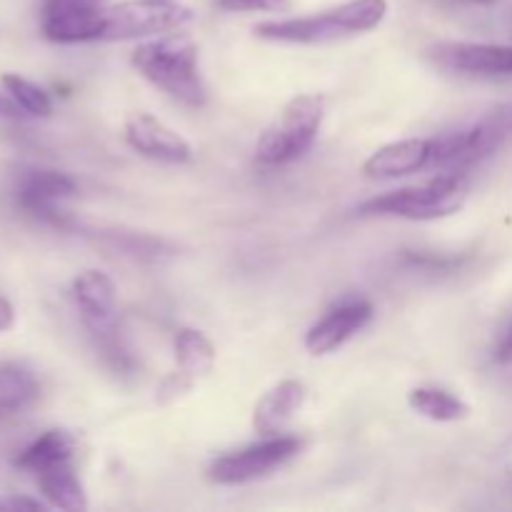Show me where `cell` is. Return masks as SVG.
Wrapping results in <instances>:
<instances>
[{"instance_id":"obj_1","label":"cell","mask_w":512,"mask_h":512,"mask_svg":"<svg viewBox=\"0 0 512 512\" xmlns=\"http://www.w3.org/2000/svg\"><path fill=\"white\" fill-rule=\"evenodd\" d=\"M130 63L148 83L178 103L200 108L208 100V88L200 75L198 45L188 35L165 33L140 43L130 55Z\"/></svg>"},{"instance_id":"obj_2","label":"cell","mask_w":512,"mask_h":512,"mask_svg":"<svg viewBox=\"0 0 512 512\" xmlns=\"http://www.w3.org/2000/svg\"><path fill=\"white\" fill-rule=\"evenodd\" d=\"M388 15V0H348L330 10L303 15V18L265 20L255 25V35L273 43L320 45L363 35L378 28Z\"/></svg>"},{"instance_id":"obj_3","label":"cell","mask_w":512,"mask_h":512,"mask_svg":"<svg viewBox=\"0 0 512 512\" xmlns=\"http://www.w3.org/2000/svg\"><path fill=\"white\" fill-rule=\"evenodd\" d=\"M323 118V95H295L255 143V163L263 168H278L303 158L313 148Z\"/></svg>"},{"instance_id":"obj_4","label":"cell","mask_w":512,"mask_h":512,"mask_svg":"<svg viewBox=\"0 0 512 512\" xmlns=\"http://www.w3.org/2000/svg\"><path fill=\"white\" fill-rule=\"evenodd\" d=\"M468 198V175L438 173L415 188H400L360 205V215H390L408 220H438L458 213Z\"/></svg>"},{"instance_id":"obj_5","label":"cell","mask_w":512,"mask_h":512,"mask_svg":"<svg viewBox=\"0 0 512 512\" xmlns=\"http://www.w3.org/2000/svg\"><path fill=\"white\" fill-rule=\"evenodd\" d=\"M510 133L512 108L495 110V113L485 115L480 123H475L473 128L433 138L430 168H438L440 173L470 175V170L488 160L508 140Z\"/></svg>"},{"instance_id":"obj_6","label":"cell","mask_w":512,"mask_h":512,"mask_svg":"<svg viewBox=\"0 0 512 512\" xmlns=\"http://www.w3.org/2000/svg\"><path fill=\"white\" fill-rule=\"evenodd\" d=\"M193 20V10L173 0H123L103 13L100 40L158 38L185 28Z\"/></svg>"},{"instance_id":"obj_7","label":"cell","mask_w":512,"mask_h":512,"mask_svg":"<svg viewBox=\"0 0 512 512\" xmlns=\"http://www.w3.org/2000/svg\"><path fill=\"white\" fill-rule=\"evenodd\" d=\"M303 448V440L295 435H268L260 443L240 448L235 453L220 455L208 468L210 483L215 485H245L265 478L283 468Z\"/></svg>"},{"instance_id":"obj_8","label":"cell","mask_w":512,"mask_h":512,"mask_svg":"<svg viewBox=\"0 0 512 512\" xmlns=\"http://www.w3.org/2000/svg\"><path fill=\"white\" fill-rule=\"evenodd\" d=\"M78 193V185L68 173L45 168H30L15 183V203L20 210L55 228H68V215L60 203Z\"/></svg>"},{"instance_id":"obj_9","label":"cell","mask_w":512,"mask_h":512,"mask_svg":"<svg viewBox=\"0 0 512 512\" xmlns=\"http://www.w3.org/2000/svg\"><path fill=\"white\" fill-rule=\"evenodd\" d=\"M103 5L88 0H45L40 33L50 43H90L103 35Z\"/></svg>"},{"instance_id":"obj_10","label":"cell","mask_w":512,"mask_h":512,"mask_svg":"<svg viewBox=\"0 0 512 512\" xmlns=\"http://www.w3.org/2000/svg\"><path fill=\"white\" fill-rule=\"evenodd\" d=\"M430 58L450 73L478 78L512 75V45L503 43H438L430 48Z\"/></svg>"},{"instance_id":"obj_11","label":"cell","mask_w":512,"mask_h":512,"mask_svg":"<svg viewBox=\"0 0 512 512\" xmlns=\"http://www.w3.org/2000/svg\"><path fill=\"white\" fill-rule=\"evenodd\" d=\"M123 130L130 148L143 158L170 165H183L193 158L188 140L150 113H130Z\"/></svg>"},{"instance_id":"obj_12","label":"cell","mask_w":512,"mask_h":512,"mask_svg":"<svg viewBox=\"0 0 512 512\" xmlns=\"http://www.w3.org/2000/svg\"><path fill=\"white\" fill-rule=\"evenodd\" d=\"M373 320V305L368 300H350L325 313L305 335V350L310 355H328L338 350L345 340L365 328Z\"/></svg>"},{"instance_id":"obj_13","label":"cell","mask_w":512,"mask_h":512,"mask_svg":"<svg viewBox=\"0 0 512 512\" xmlns=\"http://www.w3.org/2000/svg\"><path fill=\"white\" fill-rule=\"evenodd\" d=\"M430 160H433V140H398V143H388L375 150L363 163V175L370 180L403 178V175L430 168Z\"/></svg>"},{"instance_id":"obj_14","label":"cell","mask_w":512,"mask_h":512,"mask_svg":"<svg viewBox=\"0 0 512 512\" xmlns=\"http://www.w3.org/2000/svg\"><path fill=\"white\" fill-rule=\"evenodd\" d=\"M73 298L88 333L115 325V285L103 270H83L73 280Z\"/></svg>"},{"instance_id":"obj_15","label":"cell","mask_w":512,"mask_h":512,"mask_svg":"<svg viewBox=\"0 0 512 512\" xmlns=\"http://www.w3.org/2000/svg\"><path fill=\"white\" fill-rule=\"evenodd\" d=\"M305 400V385L300 380H283L275 388H270L263 398L255 403L253 410V428L260 435H278L283 433L285 425L293 420L300 405Z\"/></svg>"},{"instance_id":"obj_16","label":"cell","mask_w":512,"mask_h":512,"mask_svg":"<svg viewBox=\"0 0 512 512\" xmlns=\"http://www.w3.org/2000/svg\"><path fill=\"white\" fill-rule=\"evenodd\" d=\"M40 398V380L28 365L0 363V423L28 410Z\"/></svg>"},{"instance_id":"obj_17","label":"cell","mask_w":512,"mask_h":512,"mask_svg":"<svg viewBox=\"0 0 512 512\" xmlns=\"http://www.w3.org/2000/svg\"><path fill=\"white\" fill-rule=\"evenodd\" d=\"M35 480H38L40 495H43L50 508L68 512L88 510V498H85L83 483H80L78 473L73 468V460L43 470V473L35 475Z\"/></svg>"},{"instance_id":"obj_18","label":"cell","mask_w":512,"mask_h":512,"mask_svg":"<svg viewBox=\"0 0 512 512\" xmlns=\"http://www.w3.org/2000/svg\"><path fill=\"white\" fill-rule=\"evenodd\" d=\"M75 453V443L65 430H45L40 438H35L28 448L15 455L13 465L25 473H43V470L55 468L60 463H70Z\"/></svg>"},{"instance_id":"obj_19","label":"cell","mask_w":512,"mask_h":512,"mask_svg":"<svg viewBox=\"0 0 512 512\" xmlns=\"http://www.w3.org/2000/svg\"><path fill=\"white\" fill-rule=\"evenodd\" d=\"M173 350L178 370L188 375V378H205L215 368V348L200 330L180 328L175 333Z\"/></svg>"},{"instance_id":"obj_20","label":"cell","mask_w":512,"mask_h":512,"mask_svg":"<svg viewBox=\"0 0 512 512\" xmlns=\"http://www.w3.org/2000/svg\"><path fill=\"white\" fill-rule=\"evenodd\" d=\"M408 403L415 413L433 420V423H455V420H463L470 415V408L465 400H460L450 390L430 388V385L410 390Z\"/></svg>"},{"instance_id":"obj_21","label":"cell","mask_w":512,"mask_h":512,"mask_svg":"<svg viewBox=\"0 0 512 512\" xmlns=\"http://www.w3.org/2000/svg\"><path fill=\"white\" fill-rule=\"evenodd\" d=\"M90 338H93L95 350H98V355L103 358L105 368L110 373L120 375V378H133V375H138L140 360L135 355V350L130 348L123 330L118 328V323L105 330H98V333H90Z\"/></svg>"},{"instance_id":"obj_22","label":"cell","mask_w":512,"mask_h":512,"mask_svg":"<svg viewBox=\"0 0 512 512\" xmlns=\"http://www.w3.org/2000/svg\"><path fill=\"white\" fill-rule=\"evenodd\" d=\"M0 85H3L5 93L15 100V105H18L25 115L48 118V115L53 113V100H50V95L45 93L40 85L30 83L28 78H23V75L5 73L3 78H0Z\"/></svg>"},{"instance_id":"obj_23","label":"cell","mask_w":512,"mask_h":512,"mask_svg":"<svg viewBox=\"0 0 512 512\" xmlns=\"http://www.w3.org/2000/svg\"><path fill=\"white\" fill-rule=\"evenodd\" d=\"M403 260L413 268L428 270V273H453L465 263L463 255H440L425 253V250H405Z\"/></svg>"},{"instance_id":"obj_24","label":"cell","mask_w":512,"mask_h":512,"mask_svg":"<svg viewBox=\"0 0 512 512\" xmlns=\"http://www.w3.org/2000/svg\"><path fill=\"white\" fill-rule=\"evenodd\" d=\"M193 383H195L193 378H188V375H185V373L175 370V373L168 375V378L163 380V385H160L158 400H160V403H168V400L178 398L180 393H185V390L193 388Z\"/></svg>"},{"instance_id":"obj_25","label":"cell","mask_w":512,"mask_h":512,"mask_svg":"<svg viewBox=\"0 0 512 512\" xmlns=\"http://www.w3.org/2000/svg\"><path fill=\"white\" fill-rule=\"evenodd\" d=\"M493 358H495V363H500V365L512 363V318L505 323V328L500 330L498 340H495Z\"/></svg>"},{"instance_id":"obj_26","label":"cell","mask_w":512,"mask_h":512,"mask_svg":"<svg viewBox=\"0 0 512 512\" xmlns=\"http://www.w3.org/2000/svg\"><path fill=\"white\" fill-rule=\"evenodd\" d=\"M48 505L40 503V500H33V498H25V495H8V498H0V510L5 512H13V510H45Z\"/></svg>"},{"instance_id":"obj_27","label":"cell","mask_w":512,"mask_h":512,"mask_svg":"<svg viewBox=\"0 0 512 512\" xmlns=\"http://www.w3.org/2000/svg\"><path fill=\"white\" fill-rule=\"evenodd\" d=\"M225 10H270L278 8L280 0H218Z\"/></svg>"},{"instance_id":"obj_28","label":"cell","mask_w":512,"mask_h":512,"mask_svg":"<svg viewBox=\"0 0 512 512\" xmlns=\"http://www.w3.org/2000/svg\"><path fill=\"white\" fill-rule=\"evenodd\" d=\"M15 325V308L5 295H0V333H8Z\"/></svg>"},{"instance_id":"obj_29","label":"cell","mask_w":512,"mask_h":512,"mask_svg":"<svg viewBox=\"0 0 512 512\" xmlns=\"http://www.w3.org/2000/svg\"><path fill=\"white\" fill-rule=\"evenodd\" d=\"M20 115L25 113L15 105V100L10 95L0 93V118H20Z\"/></svg>"},{"instance_id":"obj_30","label":"cell","mask_w":512,"mask_h":512,"mask_svg":"<svg viewBox=\"0 0 512 512\" xmlns=\"http://www.w3.org/2000/svg\"><path fill=\"white\" fill-rule=\"evenodd\" d=\"M470 3H493V0H470Z\"/></svg>"},{"instance_id":"obj_31","label":"cell","mask_w":512,"mask_h":512,"mask_svg":"<svg viewBox=\"0 0 512 512\" xmlns=\"http://www.w3.org/2000/svg\"><path fill=\"white\" fill-rule=\"evenodd\" d=\"M88 3H95V5H103V0H88Z\"/></svg>"}]
</instances>
